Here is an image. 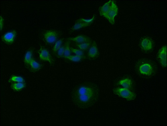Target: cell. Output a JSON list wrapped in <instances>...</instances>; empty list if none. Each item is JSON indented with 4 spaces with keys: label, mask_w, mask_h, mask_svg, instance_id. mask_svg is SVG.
<instances>
[{
    "label": "cell",
    "mask_w": 167,
    "mask_h": 126,
    "mask_svg": "<svg viewBox=\"0 0 167 126\" xmlns=\"http://www.w3.org/2000/svg\"><path fill=\"white\" fill-rule=\"evenodd\" d=\"M140 45L142 49L146 51L151 50L152 49V42L149 38H145L143 39L141 41Z\"/></svg>",
    "instance_id": "10"
},
{
    "label": "cell",
    "mask_w": 167,
    "mask_h": 126,
    "mask_svg": "<svg viewBox=\"0 0 167 126\" xmlns=\"http://www.w3.org/2000/svg\"><path fill=\"white\" fill-rule=\"evenodd\" d=\"M100 88L97 84L92 82H82L76 86L71 93L73 104L81 109L95 105L99 100Z\"/></svg>",
    "instance_id": "1"
},
{
    "label": "cell",
    "mask_w": 167,
    "mask_h": 126,
    "mask_svg": "<svg viewBox=\"0 0 167 126\" xmlns=\"http://www.w3.org/2000/svg\"><path fill=\"white\" fill-rule=\"evenodd\" d=\"M1 31H2L3 30V28H4V17H2V15L1 16Z\"/></svg>",
    "instance_id": "26"
},
{
    "label": "cell",
    "mask_w": 167,
    "mask_h": 126,
    "mask_svg": "<svg viewBox=\"0 0 167 126\" xmlns=\"http://www.w3.org/2000/svg\"><path fill=\"white\" fill-rule=\"evenodd\" d=\"M70 43V41L68 40L65 44V50H64V57L66 59H67L68 58L72 55V52L71 50Z\"/></svg>",
    "instance_id": "19"
},
{
    "label": "cell",
    "mask_w": 167,
    "mask_h": 126,
    "mask_svg": "<svg viewBox=\"0 0 167 126\" xmlns=\"http://www.w3.org/2000/svg\"><path fill=\"white\" fill-rule=\"evenodd\" d=\"M17 36V31L15 30L8 31L2 35V40L4 43L7 45L13 44Z\"/></svg>",
    "instance_id": "6"
},
{
    "label": "cell",
    "mask_w": 167,
    "mask_h": 126,
    "mask_svg": "<svg viewBox=\"0 0 167 126\" xmlns=\"http://www.w3.org/2000/svg\"><path fill=\"white\" fill-rule=\"evenodd\" d=\"M139 71L141 74L145 76H150L153 71L152 65L149 63H144L141 64L139 68Z\"/></svg>",
    "instance_id": "8"
},
{
    "label": "cell",
    "mask_w": 167,
    "mask_h": 126,
    "mask_svg": "<svg viewBox=\"0 0 167 126\" xmlns=\"http://www.w3.org/2000/svg\"><path fill=\"white\" fill-rule=\"evenodd\" d=\"M113 92L114 94L119 97L129 101L134 100L136 96V94L131 91L129 89L123 88H115L113 90Z\"/></svg>",
    "instance_id": "2"
},
{
    "label": "cell",
    "mask_w": 167,
    "mask_h": 126,
    "mask_svg": "<svg viewBox=\"0 0 167 126\" xmlns=\"http://www.w3.org/2000/svg\"><path fill=\"white\" fill-rule=\"evenodd\" d=\"M68 40H69L70 41H73L76 43H83L91 41L90 38L87 36L83 35L76 36L74 37L70 38Z\"/></svg>",
    "instance_id": "11"
},
{
    "label": "cell",
    "mask_w": 167,
    "mask_h": 126,
    "mask_svg": "<svg viewBox=\"0 0 167 126\" xmlns=\"http://www.w3.org/2000/svg\"><path fill=\"white\" fill-rule=\"evenodd\" d=\"M71 50L72 53H74L75 55L78 56H85V52L78 48H73L71 47Z\"/></svg>",
    "instance_id": "23"
},
{
    "label": "cell",
    "mask_w": 167,
    "mask_h": 126,
    "mask_svg": "<svg viewBox=\"0 0 167 126\" xmlns=\"http://www.w3.org/2000/svg\"><path fill=\"white\" fill-rule=\"evenodd\" d=\"M99 56V51L98 45L95 41H93L88 50L87 57L89 59L95 60L97 59Z\"/></svg>",
    "instance_id": "7"
},
{
    "label": "cell",
    "mask_w": 167,
    "mask_h": 126,
    "mask_svg": "<svg viewBox=\"0 0 167 126\" xmlns=\"http://www.w3.org/2000/svg\"><path fill=\"white\" fill-rule=\"evenodd\" d=\"M63 42V39H61L57 40V41L55 43L54 46H53V49H52V51H53L54 54H57V52L58 51L59 49L62 46Z\"/></svg>",
    "instance_id": "22"
},
{
    "label": "cell",
    "mask_w": 167,
    "mask_h": 126,
    "mask_svg": "<svg viewBox=\"0 0 167 126\" xmlns=\"http://www.w3.org/2000/svg\"><path fill=\"white\" fill-rule=\"evenodd\" d=\"M59 36L58 32L56 30H47L44 33V40L48 44H53L57 41Z\"/></svg>",
    "instance_id": "4"
},
{
    "label": "cell",
    "mask_w": 167,
    "mask_h": 126,
    "mask_svg": "<svg viewBox=\"0 0 167 126\" xmlns=\"http://www.w3.org/2000/svg\"><path fill=\"white\" fill-rule=\"evenodd\" d=\"M33 51L32 50H28L26 52L24 56V62L26 66L29 67L30 61L32 59Z\"/></svg>",
    "instance_id": "16"
},
{
    "label": "cell",
    "mask_w": 167,
    "mask_h": 126,
    "mask_svg": "<svg viewBox=\"0 0 167 126\" xmlns=\"http://www.w3.org/2000/svg\"><path fill=\"white\" fill-rule=\"evenodd\" d=\"M92 42L91 41H87L85 43H76L75 45L78 49L81 50L83 51H88L91 46Z\"/></svg>",
    "instance_id": "17"
},
{
    "label": "cell",
    "mask_w": 167,
    "mask_h": 126,
    "mask_svg": "<svg viewBox=\"0 0 167 126\" xmlns=\"http://www.w3.org/2000/svg\"><path fill=\"white\" fill-rule=\"evenodd\" d=\"M64 50H65V44L62 45V46L59 49L58 51L57 52V56L58 58L64 57Z\"/></svg>",
    "instance_id": "25"
},
{
    "label": "cell",
    "mask_w": 167,
    "mask_h": 126,
    "mask_svg": "<svg viewBox=\"0 0 167 126\" xmlns=\"http://www.w3.org/2000/svg\"><path fill=\"white\" fill-rule=\"evenodd\" d=\"M26 86L25 82H14L11 84V88L14 91L19 92L25 89Z\"/></svg>",
    "instance_id": "14"
},
{
    "label": "cell",
    "mask_w": 167,
    "mask_h": 126,
    "mask_svg": "<svg viewBox=\"0 0 167 126\" xmlns=\"http://www.w3.org/2000/svg\"><path fill=\"white\" fill-rule=\"evenodd\" d=\"M90 25L78 21V20H76L75 22V25H73L72 28L71 29V31H76V30H79V29H82V28H85V27H88Z\"/></svg>",
    "instance_id": "18"
},
{
    "label": "cell",
    "mask_w": 167,
    "mask_h": 126,
    "mask_svg": "<svg viewBox=\"0 0 167 126\" xmlns=\"http://www.w3.org/2000/svg\"><path fill=\"white\" fill-rule=\"evenodd\" d=\"M38 53L39 58L41 61L48 62L50 65H53L54 62L53 58L47 49L41 47L38 51Z\"/></svg>",
    "instance_id": "5"
},
{
    "label": "cell",
    "mask_w": 167,
    "mask_h": 126,
    "mask_svg": "<svg viewBox=\"0 0 167 126\" xmlns=\"http://www.w3.org/2000/svg\"><path fill=\"white\" fill-rule=\"evenodd\" d=\"M29 67H30V70L32 72H35L40 70L42 68V66L34 58H33L30 61Z\"/></svg>",
    "instance_id": "12"
},
{
    "label": "cell",
    "mask_w": 167,
    "mask_h": 126,
    "mask_svg": "<svg viewBox=\"0 0 167 126\" xmlns=\"http://www.w3.org/2000/svg\"><path fill=\"white\" fill-rule=\"evenodd\" d=\"M95 17V16H93V17L91 18V19H84V18H80V19H77V20L78 21L80 22L84 23L87 24L89 25H91L92 24L94 21Z\"/></svg>",
    "instance_id": "24"
},
{
    "label": "cell",
    "mask_w": 167,
    "mask_h": 126,
    "mask_svg": "<svg viewBox=\"0 0 167 126\" xmlns=\"http://www.w3.org/2000/svg\"><path fill=\"white\" fill-rule=\"evenodd\" d=\"M85 58V56H77V55H71L67 59L75 62H79L82 61Z\"/></svg>",
    "instance_id": "21"
},
{
    "label": "cell",
    "mask_w": 167,
    "mask_h": 126,
    "mask_svg": "<svg viewBox=\"0 0 167 126\" xmlns=\"http://www.w3.org/2000/svg\"><path fill=\"white\" fill-rule=\"evenodd\" d=\"M9 81L12 83H14V82H21V83L25 82V81L23 77L21 76L15 75H13L11 76L9 79Z\"/></svg>",
    "instance_id": "20"
},
{
    "label": "cell",
    "mask_w": 167,
    "mask_h": 126,
    "mask_svg": "<svg viewBox=\"0 0 167 126\" xmlns=\"http://www.w3.org/2000/svg\"><path fill=\"white\" fill-rule=\"evenodd\" d=\"M118 13V7L114 1H111V6L110 9L104 17L106 18L111 24L114 25L115 18L117 15Z\"/></svg>",
    "instance_id": "3"
},
{
    "label": "cell",
    "mask_w": 167,
    "mask_h": 126,
    "mask_svg": "<svg viewBox=\"0 0 167 126\" xmlns=\"http://www.w3.org/2000/svg\"><path fill=\"white\" fill-rule=\"evenodd\" d=\"M119 85L124 88L130 89L132 87V82L129 78H124L120 80Z\"/></svg>",
    "instance_id": "15"
},
{
    "label": "cell",
    "mask_w": 167,
    "mask_h": 126,
    "mask_svg": "<svg viewBox=\"0 0 167 126\" xmlns=\"http://www.w3.org/2000/svg\"><path fill=\"white\" fill-rule=\"evenodd\" d=\"M111 1H109L102 5L99 8V13L100 16L104 17L105 15L107 14L110 9L111 6Z\"/></svg>",
    "instance_id": "13"
},
{
    "label": "cell",
    "mask_w": 167,
    "mask_h": 126,
    "mask_svg": "<svg viewBox=\"0 0 167 126\" xmlns=\"http://www.w3.org/2000/svg\"><path fill=\"white\" fill-rule=\"evenodd\" d=\"M167 47L164 45L159 50L158 54V57L160 64L162 67H166L167 66Z\"/></svg>",
    "instance_id": "9"
}]
</instances>
